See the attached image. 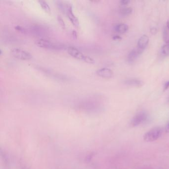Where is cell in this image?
<instances>
[{
	"label": "cell",
	"instance_id": "1",
	"mask_svg": "<svg viewBox=\"0 0 169 169\" xmlns=\"http://www.w3.org/2000/svg\"><path fill=\"white\" fill-rule=\"evenodd\" d=\"M67 51L68 54L73 58L79 60H81L86 63L93 64L94 63L93 59L89 56H86L74 46H70L67 49Z\"/></svg>",
	"mask_w": 169,
	"mask_h": 169
},
{
	"label": "cell",
	"instance_id": "2",
	"mask_svg": "<svg viewBox=\"0 0 169 169\" xmlns=\"http://www.w3.org/2000/svg\"><path fill=\"white\" fill-rule=\"evenodd\" d=\"M35 44L38 47L42 48L51 50H59L63 48V46L59 44L51 41L49 40L40 38L35 41Z\"/></svg>",
	"mask_w": 169,
	"mask_h": 169
},
{
	"label": "cell",
	"instance_id": "3",
	"mask_svg": "<svg viewBox=\"0 0 169 169\" xmlns=\"http://www.w3.org/2000/svg\"><path fill=\"white\" fill-rule=\"evenodd\" d=\"M162 130L159 127L153 128L146 132L143 135V139L146 142H153L157 140L162 135Z\"/></svg>",
	"mask_w": 169,
	"mask_h": 169
},
{
	"label": "cell",
	"instance_id": "4",
	"mask_svg": "<svg viewBox=\"0 0 169 169\" xmlns=\"http://www.w3.org/2000/svg\"><path fill=\"white\" fill-rule=\"evenodd\" d=\"M11 53L14 58L20 60L26 61L32 58V55L30 53L25 50L18 48L12 49L11 50Z\"/></svg>",
	"mask_w": 169,
	"mask_h": 169
},
{
	"label": "cell",
	"instance_id": "5",
	"mask_svg": "<svg viewBox=\"0 0 169 169\" xmlns=\"http://www.w3.org/2000/svg\"><path fill=\"white\" fill-rule=\"evenodd\" d=\"M147 117V114L145 112L141 111L139 112L132 119L131 121V126L133 127L139 126L146 121Z\"/></svg>",
	"mask_w": 169,
	"mask_h": 169
},
{
	"label": "cell",
	"instance_id": "6",
	"mask_svg": "<svg viewBox=\"0 0 169 169\" xmlns=\"http://www.w3.org/2000/svg\"><path fill=\"white\" fill-rule=\"evenodd\" d=\"M66 14L68 16V17L69 18L70 20L72 23V24L75 27H78L79 24V20H78V19L77 17L74 15L73 13L72 5L70 4H69V5H68Z\"/></svg>",
	"mask_w": 169,
	"mask_h": 169
},
{
	"label": "cell",
	"instance_id": "7",
	"mask_svg": "<svg viewBox=\"0 0 169 169\" xmlns=\"http://www.w3.org/2000/svg\"><path fill=\"white\" fill-rule=\"evenodd\" d=\"M96 74L100 77L104 78H111L113 76V71L108 68H102L96 71Z\"/></svg>",
	"mask_w": 169,
	"mask_h": 169
},
{
	"label": "cell",
	"instance_id": "8",
	"mask_svg": "<svg viewBox=\"0 0 169 169\" xmlns=\"http://www.w3.org/2000/svg\"><path fill=\"white\" fill-rule=\"evenodd\" d=\"M143 50L137 47V48L134 49L131 51L128 56V61L130 63H132L138 58L140 54L143 52Z\"/></svg>",
	"mask_w": 169,
	"mask_h": 169
},
{
	"label": "cell",
	"instance_id": "9",
	"mask_svg": "<svg viewBox=\"0 0 169 169\" xmlns=\"http://www.w3.org/2000/svg\"><path fill=\"white\" fill-rule=\"evenodd\" d=\"M149 38L146 35H143L139 39L137 42V47L140 49L144 50L147 47L149 43Z\"/></svg>",
	"mask_w": 169,
	"mask_h": 169
},
{
	"label": "cell",
	"instance_id": "10",
	"mask_svg": "<svg viewBox=\"0 0 169 169\" xmlns=\"http://www.w3.org/2000/svg\"><path fill=\"white\" fill-rule=\"evenodd\" d=\"M124 84L129 87H141L144 84V82L139 79H130L124 81Z\"/></svg>",
	"mask_w": 169,
	"mask_h": 169
},
{
	"label": "cell",
	"instance_id": "11",
	"mask_svg": "<svg viewBox=\"0 0 169 169\" xmlns=\"http://www.w3.org/2000/svg\"><path fill=\"white\" fill-rule=\"evenodd\" d=\"M128 25L124 24H117L115 27V29L117 32L121 33V34H124V33H126L128 30Z\"/></svg>",
	"mask_w": 169,
	"mask_h": 169
},
{
	"label": "cell",
	"instance_id": "12",
	"mask_svg": "<svg viewBox=\"0 0 169 169\" xmlns=\"http://www.w3.org/2000/svg\"><path fill=\"white\" fill-rule=\"evenodd\" d=\"M40 5L42 7V9L45 11V12L47 13H50L51 12V8L47 2L45 1L40 0L38 1Z\"/></svg>",
	"mask_w": 169,
	"mask_h": 169
},
{
	"label": "cell",
	"instance_id": "13",
	"mask_svg": "<svg viewBox=\"0 0 169 169\" xmlns=\"http://www.w3.org/2000/svg\"><path fill=\"white\" fill-rule=\"evenodd\" d=\"M132 11V9L131 7H122L120 9V13L122 16H128L130 14H131Z\"/></svg>",
	"mask_w": 169,
	"mask_h": 169
},
{
	"label": "cell",
	"instance_id": "14",
	"mask_svg": "<svg viewBox=\"0 0 169 169\" xmlns=\"http://www.w3.org/2000/svg\"><path fill=\"white\" fill-rule=\"evenodd\" d=\"M169 30L167 29V27L164 28V32H163V37L164 41L167 44L169 43Z\"/></svg>",
	"mask_w": 169,
	"mask_h": 169
},
{
	"label": "cell",
	"instance_id": "15",
	"mask_svg": "<svg viewBox=\"0 0 169 169\" xmlns=\"http://www.w3.org/2000/svg\"><path fill=\"white\" fill-rule=\"evenodd\" d=\"M162 52L164 55H169V43L166 44L162 47Z\"/></svg>",
	"mask_w": 169,
	"mask_h": 169
},
{
	"label": "cell",
	"instance_id": "16",
	"mask_svg": "<svg viewBox=\"0 0 169 169\" xmlns=\"http://www.w3.org/2000/svg\"><path fill=\"white\" fill-rule=\"evenodd\" d=\"M57 20H58V22H59L60 26L63 28H66V24H65V22H64V20L63 18H62L61 16H57Z\"/></svg>",
	"mask_w": 169,
	"mask_h": 169
},
{
	"label": "cell",
	"instance_id": "17",
	"mask_svg": "<svg viewBox=\"0 0 169 169\" xmlns=\"http://www.w3.org/2000/svg\"><path fill=\"white\" fill-rule=\"evenodd\" d=\"M15 29H16V30L18 31L19 32L23 33H25L26 32V29L24 28V27L20 26H15Z\"/></svg>",
	"mask_w": 169,
	"mask_h": 169
},
{
	"label": "cell",
	"instance_id": "18",
	"mask_svg": "<svg viewBox=\"0 0 169 169\" xmlns=\"http://www.w3.org/2000/svg\"><path fill=\"white\" fill-rule=\"evenodd\" d=\"M130 3V1H128V0H122V1H121V2H120L121 5H126Z\"/></svg>",
	"mask_w": 169,
	"mask_h": 169
},
{
	"label": "cell",
	"instance_id": "19",
	"mask_svg": "<svg viewBox=\"0 0 169 169\" xmlns=\"http://www.w3.org/2000/svg\"><path fill=\"white\" fill-rule=\"evenodd\" d=\"M169 88V81H168L165 83L164 86V91L166 90H167Z\"/></svg>",
	"mask_w": 169,
	"mask_h": 169
},
{
	"label": "cell",
	"instance_id": "20",
	"mask_svg": "<svg viewBox=\"0 0 169 169\" xmlns=\"http://www.w3.org/2000/svg\"><path fill=\"white\" fill-rule=\"evenodd\" d=\"M157 30L156 27H152V28H151V30H150L151 34H153V35L156 34L157 33Z\"/></svg>",
	"mask_w": 169,
	"mask_h": 169
},
{
	"label": "cell",
	"instance_id": "21",
	"mask_svg": "<svg viewBox=\"0 0 169 169\" xmlns=\"http://www.w3.org/2000/svg\"><path fill=\"white\" fill-rule=\"evenodd\" d=\"M113 39L116 41V40H121L122 39V37L119 35H116V36H114Z\"/></svg>",
	"mask_w": 169,
	"mask_h": 169
},
{
	"label": "cell",
	"instance_id": "22",
	"mask_svg": "<svg viewBox=\"0 0 169 169\" xmlns=\"http://www.w3.org/2000/svg\"><path fill=\"white\" fill-rule=\"evenodd\" d=\"M165 130V131L167 133H169V122L166 124Z\"/></svg>",
	"mask_w": 169,
	"mask_h": 169
},
{
	"label": "cell",
	"instance_id": "23",
	"mask_svg": "<svg viewBox=\"0 0 169 169\" xmlns=\"http://www.w3.org/2000/svg\"><path fill=\"white\" fill-rule=\"evenodd\" d=\"M72 35H73V36H74V38H76V37H77V33L76 32V31H73V32H72Z\"/></svg>",
	"mask_w": 169,
	"mask_h": 169
},
{
	"label": "cell",
	"instance_id": "24",
	"mask_svg": "<svg viewBox=\"0 0 169 169\" xmlns=\"http://www.w3.org/2000/svg\"><path fill=\"white\" fill-rule=\"evenodd\" d=\"M166 27H167V29L169 30V20H168L167 22V26Z\"/></svg>",
	"mask_w": 169,
	"mask_h": 169
},
{
	"label": "cell",
	"instance_id": "25",
	"mask_svg": "<svg viewBox=\"0 0 169 169\" xmlns=\"http://www.w3.org/2000/svg\"><path fill=\"white\" fill-rule=\"evenodd\" d=\"M168 102H169V96L168 97Z\"/></svg>",
	"mask_w": 169,
	"mask_h": 169
}]
</instances>
